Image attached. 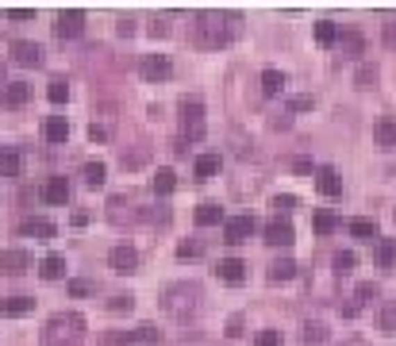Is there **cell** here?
Listing matches in <instances>:
<instances>
[{
	"label": "cell",
	"mask_w": 396,
	"mask_h": 346,
	"mask_svg": "<svg viewBox=\"0 0 396 346\" xmlns=\"http://www.w3.org/2000/svg\"><path fill=\"white\" fill-rule=\"evenodd\" d=\"M85 31V12L81 8H62L58 19H54V35L58 39H77Z\"/></svg>",
	"instance_id": "5b68a950"
},
{
	"label": "cell",
	"mask_w": 396,
	"mask_h": 346,
	"mask_svg": "<svg viewBox=\"0 0 396 346\" xmlns=\"http://www.w3.org/2000/svg\"><path fill=\"white\" fill-rule=\"evenodd\" d=\"M108 308H112V312H131L135 300L131 297H112V300H108Z\"/></svg>",
	"instance_id": "f6af8a7d"
},
{
	"label": "cell",
	"mask_w": 396,
	"mask_h": 346,
	"mask_svg": "<svg viewBox=\"0 0 396 346\" xmlns=\"http://www.w3.org/2000/svg\"><path fill=\"white\" fill-rule=\"evenodd\" d=\"M338 47H343V54H347V58H358L365 50V39L358 31H343V35H338Z\"/></svg>",
	"instance_id": "cb8c5ba5"
},
{
	"label": "cell",
	"mask_w": 396,
	"mask_h": 346,
	"mask_svg": "<svg viewBox=\"0 0 396 346\" xmlns=\"http://www.w3.org/2000/svg\"><path fill=\"white\" fill-rule=\"evenodd\" d=\"M150 185H154L158 197H170V192L177 189V173H174V170H158L154 177H150Z\"/></svg>",
	"instance_id": "ffe728a7"
},
{
	"label": "cell",
	"mask_w": 396,
	"mask_h": 346,
	"mask_svg": "<svg viewBox=\"0 0 396 346\" xmlns=\"http://www.w3.org/2000/svg\"><path fill=\"white\" fill-rule=\"evenodd\" d=\"M47 97H50V104H62V100L69 97V85L62 81V77H54V81L47 85Z\"/></svg>",
	"instance_id": "74e56055"
},
{
	"label": "cell",
	"mask_w": 396,
	"mask_h": 346,
	"mask_svg": "<svg viewBox=\"0 0 396 346\" xmlns=\"http://www.w3.org/2000/svg\"><path fill=\"white\" fill-rule=\"evenodd\" d=\"M315 189H320L323 197H343V177H338L331 165H323V170L315 173Z\"/></svg>",
	"instance_id": "5bb4252c"
},
{
	"label": "cell",
	"mask_w": 396,
	"mask_h": 346,
	"mask_svg": "<svg viewBox=\"0 0 396 346\" xmlns=\"http://www.w3.org/2000/svg\"><path fill=\"white\" fill-rule=\"evenodd\" d=\"M377 265L396 270V239H377Z\"/></svg>",
	"instance_id": "603a6c76"
},
{
	"label": "cell",
	"mask_w": 396,
	"mask_h": 346,
	"mask_svg": "<svg viewBox=\"0 0 396 346\" xmlns=\"http://www.w3.org/2000/svg\"><path fill=\"white\" fill-rule=\"evenodd\" d=\"M315 42H320V47H331V42H338V27L331 24V19H320V24H315Z\"/></svg>",
	"instance_id": "1f68e13d"
},
{
	"label": "cell",
	"mask_w": 396,
	"mask_h": 346,
	"mask_svg": "<svg viewBox=\"0 0 396 346\" xmlns=\"http://www.w3.org/2000/svg\"><path fill=\"white\" fill-rule=\"evenodd\" d=\"M381 297V288H377V281H362V285H358V300H377Z\"/></svg>",
	"instance_id": "ab89813d"
},
{
	"label": "cell",
	"mask_w": 396,
	"mask_h": 346,
	"mask_svg": "<svg viewBox=\"0 0 396 346\" xmlns=\"http://www.w3.org/2000/svg\"><path fill=\"white\" fill-rule=\"evenodd\" d=\"M0 177L16 181L19 177V154H0Z\"/></svg>",
	"instance_id": "d590c367"
},
{
	"label": "cell",
	"mask_w": 396,
	"mask_h": 346,
	"mask_svg": "<svg viewBox=\"0 0 396 346\" xmlns=\"http://www.w3.org/2000/svg\"><path fill=\"white\" fill-rule=\"evenodd\" d=\"M354 85H358V89H373V85H377V66H370V62H365V66H358Z\"/></svg>",
	"instance_id": "d6a6232c"
},
{
	"label": "cell",
	"mask_w": 396,
	"mask_h": 346,
	"mask_svg": "<svg viewBox=\"0 0 396 346\" xmlns=\"http://www.w3.org/2000/svg\"><path fill=\"white\" fill-rule=\"evenodd\" d=\"M162 308L181 323L192 320L197 308H200V285H192V281H174V285L162 293Z\"/></svg>",
	"instance_id": "3957f363"
},
{
	"label": "cell",
	"mask_w": 396,
	"mask_h": 346,
	"mask_svg": "<svg viewBox=\"0 0 396 346\" xmlns=\"http://www.w3.org/2000/svg\"><path fill=\"white\" fill-rule=\"evenodd\" d=\"M4 16H8L12 24H27V19H35V8H8Z\"/></svg>",
	"instance_id": "7bdbcfd3"
},
{
	"label": "cell",
	"mask_w": 396,
	"mask_h": 346,
	"mask_svg": "<svg viewBox=\"0 0 396 346\" xmlns=\"http://www.w3.org/2000/svg\"><path fill=\"white\" fill-rule=\"evenodd\" d=\"M135 343H142V346H158V343H162V331L150 327V323H142V327H135Z\"/></svg>",
	"instance_id": "836d02e7"
},
{
	"label": "cell",
	"mask_w": 396,
	"mask_h": 346,
	"mask_svg": "<svg viewBox=\"0 0 396 346\" xmlns=\"http://www.w3.org/2000/svg\"><path fill=\"white\" fill-rule=\"evenodd\" d=\"M119 35H124V39H131L135 35V19H119V27H116Z\"/></svg>",
	"instance_id": "c3c4849f"
},
{
	"label": "cell",
	"mask_w": 396,
	"mask_h": 346,
	"mask_svg": "<svg viewBox=\"0 0 396 346\" xmlns=\"http://www.w3.org/2000/svg\"><path fill=\"white\" fill-rule=\"evenodd\" d=\"M0 81H4V69H0Z\"/></svg>",
	"instance_id": "11a10c76"
},
{
	"label": "cell",
	"mask_w": 396,
	"mask_h": 346,
	"mask_svg": "<svg viewBox=\"0 0 396 346\" xmlns=\"http://www.w3.org/2000/svg\"><path fill=\"white\" fill-rule=\"evenodd\" d=\"M89 139H92V142H104V139H108V131H104L100 124H92V127H89Z\"/></svg>",
	"instance_id": "681fc988"
},
{
	"label": "cell",
	"mask_w": 396,
	"mask_h": 346,
	"mask_svg": "<svg viewBox=\"0 0 396 346\" xmlns=\"http://www.w3.org/2000/svg\"><path fill=\"white\" fill-rule=\"evenodd\" d=\"M312 227H315V235H331V231L338 227L335 212H327V208H323V212H315V215H312Z\"/></svg>",
	"instance_id": "4dcf8cb0"
},
{
	"label": "cell",
	"mask_w": 396,
	"mask_h": 346,
	"mask_svg": "<svg viewBox=\"0 0 396 346\" xmlns=\"http://www.w3.org/2000/svg\"><path fill=\"white\" fill-rule=\"evenodd\" d=\"M347 346H362V343H347Z\"/></svg>",
	"instance_id": "db71d44e"
},
{
	"label": "cell",
	"mask_w": 396,
	"mask_h": 346,
	"mask_svg": "<svg viewBox=\"0 0 396 346\" xmlns=\"http://www.w3.org/2000/svg\"><path fill=\"white\" fill-rule=\"evenodd\" d=\"M27 100H31V85H27V81H8V85H4V97H0V104H4V108H24Z\"/></svg>",
	"instance_id": "4fadbf2b"
},
{
	"label": "cell",
	"mask_w": 396,
	"mask_h": 346,
	"mask_svg": "<svg viewBox=\"0 0 396 346\" xmlns=\"http://www.w3.org/2000/svg\"><path fill=\"white\" fill-rule=\"evenodd\" d=\"M300 343H304V346H323V343H327V327H323V323H304Z\"/></svg>",
	"instance_id": "f1b7e54d"
},
{
	"label": "cell",
	"mask_w": 396,
	"mask_h": 346,
	"mask_svg": "<svg viewBox=\"0 0 396 346\" xmlns=\"http://www.w3.org/2000/svg\"><path fill=\"white\" fill-rule=\"evenodd\" d=\"M19 235H31V239H54L58 227H54L50 220H42V215H31V220L19 223Z\"/></svg>",
	"instance_id": "7c38bea8"
},
{
	"label": "cell",
	"mask_w": 396,
	"mask_h": 346,
	"mask_svg": "<svg viewBox=\"0 0 396 346\" xmlns=\"http://www.w3.org/2000/svg\"><path fill=\"white\" fill-rule=\"evenodd\" d=\"M220 220H223V208L220 204H200L197 208V223H200V227H215Z\"/></svg>",
	"instance_id": "f546056e"
},
{
	"label": "cell",
	"mask_w": 396,
	"mask_h": 346,
	"mask_svg": "<svg viewBox=\"0 0 396 346\" xmlns=\"http://www.w3.org/2000/svg\"><path fill=\"white\" fill-rule=\"evenodd\" d=\"M215 273H220V281H227V285H242V277H247V262H239V258H223V262L215 265Z\"/></svg>",
	"instance_id": "2e32d148"
},
{
	"label": "cell",
	"mask_w": 396,
	"mask_h": 346,
	"mask_svg": "<svg viewBox=\"0 0 396 346\" xmlns=\"http://www.w3.org/2000/svg\"><path fill=\"white\" fill-rule=\"evenodd\" d=\"M373 139H377L381 147L393 150V147H396V120H388V115H385V120H377V127H373Z\"/></svg>",
	"instance_id": "d6986e66"
},
{
	"label": "cell",
	"mask_w": 396,
	"mask_h": 346,
	"mask_svg": "<svg viewBox=\"0 0 396 346\" xmlns=\"http://www.w3.org/2000/svg\"><path fill=\"white\" fill-rule=\"evenodd\" d=\"M254 235V215H235V220L223 223V239L227 242H247Z\"/></svg>",
	"instance_id": "9c48e42d"
},
{
	"label": "cell",
	"mask_w": 396,
	"mask_h": 346,
	"mask_svg": "<svg viewBox=\"0 0 396 346\" xmlns=\"http://www.w3.org/2000/svg\"><path fill=\"white\" fill-rule=\"evenodd\" d=\"M12 58H16L19 66H39V62H42V47H39V42H31V39H16V42H12Z\"/></svg>",
	"instance_id": "8fae6325"
},
{
	"label": "cell",
	"mask_w": 396,
	"mask_h": 346,
	"mask_svg": "<svg viewBox=\"0 0 396 346\" xmlns=\"http://www.w3.org/2000/svg\"><path fill=\"white\" fill-rule=\"evenodd\" d=\"M235 31H239V16L223 19L220 12H200L197 24H192V39H197V47H204V50L227 47V42L235 39Z\"/></svg>",
	"instance_id": "6da1fadb"
},
{
	"label": "cell",
	"mask_w": 396,
	"mask_h": 346,
	"mask_svg": "<svg viewBox=\"0 0 396 346\" xmlns=\"http://www.w3.org/2000/svg\"><path fill=\"white\" fill-rule=\"evenodd\" d=\"M31 270V254L27 250H4L0 254V273H8V277H19V273Z\"/></svg>",
	"instance_id": "30bf717a"
},
{
	"label": "cell",
	"mask_w": 396,
	"mask_h": 346,
	"mask_svg": "<svg viewBox=\"0 0 396 346\" xmlns=\"http://www.w3.org/2000/svg\"><path fill=\"white\" fill-rule=\"evenodd\" d=\"M265 242H270V247H292V242H297V231H292L289 220H273V223H265Z\"/></svg>",
	"instance_id": "ba28073f"
},
{
	"label": "cell",
	"mask_w": 396,
	"mask_h": 346,
	"mask_svg": "<svg viewBox=\"0 0 396 346\" xmlns=\"http://www.w3.org/2000/svg\"><path fill=\"white\" fill-rule=\"evenodd\" d=\"M192 173H197L200 181H212L215 173H220V154H200L197 165H192Z\"/></svg>",
	"instance_id": "ac0fdd59"
},
{
	"label": "cell",
	"mask_w": 396,
	"mask_h": 346,
	"mask_svg": "<svg viewBox=\"0 0 396 346\" xmlns=\"http://www.w3.org/2000/svg\"><path fill=\"white\" fill-rule=\"evenodd\" d=\"M273 208H277V212H289V208H297V197H289V192H285V197H273Z\"/></svg>",
	"instance_id": "bcb514c9"
},
{
	"label": "cell",
	"mask_w": 396,
	"mask_h": 346,
	"mask_svg": "<svg viewBox=\"0 0 396 346\" xmlns=\"http://www.w3.org/2000/svg\"><path fill=\"white\" fill-rule=\"evenodd\" d=\"M262 92L265 97H281V92H285V74H281V69H265L262 74Z\"/></svg>",
	"instance_id": "d4e9b609"
},
{
	"label": "cell",
	"mask_w": 396,
	"mask_h": 346,
	"mask_svg": "<svg viewBox=\"0 0 396 346\" xmlns=\"http://www.w3.org/2000/svg\"><path fill=\"white\" fill-rule=\"evenodd\" d=\"M108 265H112L116 273H135L139 270V250L119 242V247H112V254H108Z\"/></svg>",
	"instance_id": "8992f818"
},
{
	"label": "cell",
	"mask_w": 396,
	"mask_h": 346,
	"mask_svg": "<svg viewBox=\"0 0 396 346\" xmlns=\"http://www.w3.org/2000/svg\"><path fill=\"white\" fill-rule=\"evenodd\" d=\"M381 331H385V335H396V300H388V304L381 308Z\"/></svg>",
	"instance_id": "8d00e7d4"
},
{
	"label": "cell",
	"mask_w": 396,
	"mask_h": 346,
	"mask_svg": "<svg viewBox=\"0 0 396 346\" xmlns=\"http://www.w3.org/2000/svg\"><path fill=\"white\" fill-rule=\"evenodd\" d=\"M42 135H47V142H66V139H69V124H66V115H50L47 127H42Z\"/></svg>",
	"instance_id": "e0dca14e"
},
{
	"label": "cell",
	"mask_w": 396,
	"mask_h": 346,
	"mask_svg": "<svg viewBox=\"0 0 396 346\" xmlns=\"http://www.w3.org/2000/svg\"><path fill=\"white\" fill-rule=\"evenodd\" d=\"M312 104H315L312 97H292V112H308Z\"/></svg>",
	"instance_id": "7dc6e473"
},
{
	"label": "cell",
	"mask_w": 396,
	"mask_h": 346,
	"mask_svg": "<svg viewBox=\"0 0 396 346\" xmlns=\"http://www.w3.org/2000/svg\"><path fill=\"white\" fill-rule=\"evenodd\" d=\"M297 277V262L292 258H281V262L270 265V281H292Z\"/></svg>",
	"instance_id": "83f0119b"
},
{
	"label": "cell",
	"mask_w": 396,
	"mask_h": 346,
	"mask_svg": "<svg viewBox=\"0 0 396 346\" xmlns=\"http://www.w3.org/2000/svg\"><path fill=\"white\" fill-rule=\"evenodd\" d=\"M42 200H47V204H66L69 200V181L66 177H47V185H42Z\"/></svg>",
	"instance_id": "9a60e30c"
},
{
	"label": "cell",
	"mask_w": 396,
	"mask_h": 346,
	"mask_svg": "<svg viewBox=\"0 0 396 346\" xmlns=\"http://www.w3.org/2000/svg\"><path fill=\"white\" fill-rule=\"evenodd\" d=\"M350 235H354V239H365V242L381 239V235H377V223H373V220H350Z\"/></svg>",
	"instance_id": "4316f807"
},
{
	"label": "cell",
	"mask_w": 396,
	"mask_h": 346,
	"mask_svg": "<svg viewBox=\"0 0 396 346\" xmlns=\"http://www.w3.org/2000/svg\"><path fill=\"white\" fill-rule=\"evenodd\" d=\"M254 346H281V331H258Z\"/></svg>",
	"instance_id": "b9f144b4"
},
{
	"label": "cell",
	"mask_w": 396,
	"mask_h": 346,
	"mask_svg": "<svg viewBox=\"0 0 396 346\" xmlns=\"http://www.w3.org/2000/svg\"><path fill=\"white\" fill-rule=\"evenodd\" d=\"M292 170H297V173H312V162H308V158H297V162H292Z\"/></svg>",
	"instance_id": "816d5d0a"
},
{
	"label": "cell",
	"mask_w": 396,
	"mask_h": 346,
	"mask_svg": "<svg viewBox=\"0 0 396 346\" xmlns=\"http://www.w3.org/2000/svg\"><path fill=\"white\" fill-rule=\"evenodd\" d=\"M85 343V320L77 312L50 315L42 327V346H81Z\"/></svg>",
	"instance_id": "7a4b0ae2"
},
{
	"label": "cell",
	"mask_w": 396,
	"mask_h": 346,
	"mask_svg": "<svg viewBox=\"0 0 396 346\" xmlns=\"http://www.w3.org/2000/svg\"><path fill=\"white\" fill-rule=\"evenodd\" d=\"M104 346H135V331H104Z\"/></svg>",
	"instance_id": "e575fe53"
},
{
	"label": "cell",
	"mask_w": 396,
	"mask_h": 346,
	"mask_svg": "<svg viewBox=\"0 0 396 346\" xmlns=\"http://www.w3.org/2000/svg\"><path fill=\"white\" fill-rule=\"evenodd\" d=\"M108 181V165L104 162H85V185L89 189H100Z\"/></svg>",
	"instance_id": "484cf974"
},
{
	"label": "cell",
	"mask_w": 396,
	"mask_h": 346,
	"mask_svg": "<svg viewBox=\"0 0 396 346\" xmlns=\"http://www.w3.org/2000/svg\"><path fill=\"white\" fill-rule=\"evenodd\" d=\"M139 69H142V77H147V81H165V77L174 74V62H170L165 54H147Z\"/></svg>",
	"instance_id": "52a82bcc"
},
{
	"label": "cell",
	"mask_w": 396,
	"mask_h": 346,
	"mask_svg": "<svg viewBox=\"0 0 396 346\" xmlns=\"http://www.w3.org/2000/svg\"><path fill=\"white\" fill-rule=\"evenodd\" d=\"M200 250H204L200 242H189V239L177 242V258H181V262H185V258H200Z\"/></svg>",
	"instance_id": "60d3db41"
},
{
	"label": "cell",
	"mask_w": 396,
	"mask_h": 346,
	"mask_svg": "<svg viewBox=\"0 0 396 346\" xmlns=\"http://www.w3.org/2000/svg\"><path fill=\"white\" fill-rule=\"evenodd\" d=\"M39 273L47 281H58L62 273H66V258H62V254H47V258H42V265H39Z\"/></svg>",
	"instance_id": "7402d4cb"
},
{
	"label": "cell",
	"mask_w": 396,
	"mask_h": 346,
	"mask_svg": "<svg viewBox=\"0 0 396 346\" xmlns=\"http://www.w3.org/2000/svg\"><path fill=\"white\" fill-rule=\"evenodd\" d=\"M170 31V27H165V19H154V24H150V35H165Z\"/></svg>",
	"instance_id": "f5cc1de1"
},
{
	"label": "cell",
	"mask_w": 396,
	"mask_h": 346,
	"mask_svg": "<svg viewBox=\"0 0 396 346\" xmlns=\"http://www.w3.org/2000/svg\"><path fill=\"white\" fill-rule=\"evenodd\" d=\"M354 265H358L354 250H338V254H335V270H338V273H350Z\"/></svg>",
	"instance_id": "f35d334b"
},
{
	"label": "cell",
	"mask_w": 396,
	"mask_h": 346,
	"mask_svg": "<svg viewBox=\"0 0 396 346\" xmlns=\"http://www.w3.org/2000/svg\"><path fill=\"white\" fill-rule=\"evenodd\" d=\"M385 42H388V47H396V19H388V24H385Z\"/></svg>",
	"instance_id": "f907efd6"
},
{
	"label": "cell",
	"mask_w": 396,
	"mask_h": 346,
	"mask_svg": "<svg viewBox=\"0 0 396 346\" xmlns=\"http://www.w3.org/2000/svg\"><path fill=\"white\" fill-rule=\"evenodd\" d=\"M31 308H35L31 297H4V300H0V312H4V315H27Z\"/></svg>",
	"instance_id": "44dd1931"
},
{
	"label": "cell",
	"mask_w": 396,
	"mask_h": 346,
	"mask_svg": "<svg viewBox=\"0 0 396 346\" xmlns=\"http://www.w3.org/2000/svg\"><path fill=\"white\" fill-rule=\"evenodd\" d=\"M69 293L74 297H89V293H97V285L92 281H69Z\"/></svg>",
	"instance_id": "ee69618b"
},
{
	"label": "cell",
	"mask_w": 396,
	"mask_h": 346,
	"mask_svg": "<svg viewBox=\"0 0 396 346\" xmlns=\"http://www.w3.org/2000/svg\"><path fill=\"white\" fill-rule=\"evenodd\" d=\"M181 127H185V135H189L192 142L197 139H204V104H200L197 97H185L181 100Z\"/></svg>",
	"instance_id": "277c9868"
}]
</instances>
